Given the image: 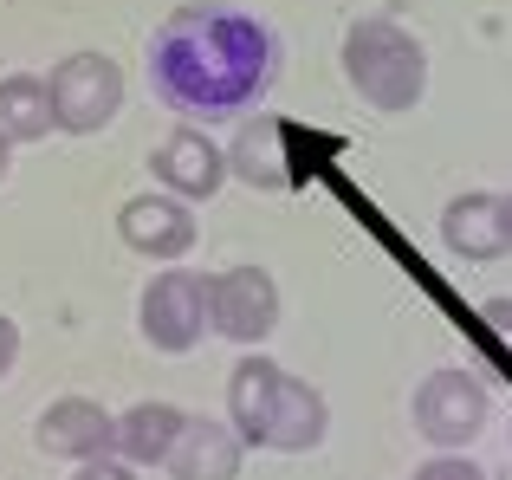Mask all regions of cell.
Masks as SVG:
<instances>
[{"label": "cell", "mask_w": 512, "mask_h": 480, "mask_svg": "<svg viewBox=\"0 0 512 480\" xmlns=\"http://www.w3.org/2000/svg\"><path fill=\"white\" fill-rule=\"evenodd\" d=\"M150 85L182 124H234L279 85V33L247 7L188 0L150 33Z\"/></svg>", "instance_id": "6da1fadb"}, {"label": "cell", "mask_w": 512, "mask_h": 480, "mask_svg": "<svg viewBox=\"0 0 512 480\" xmlns=\"http://www.w3.org/2000/svg\"><path fill=\"white\" fill-rule=\"evenodd\" d=\"M344 78L370 111H415L428 91V52L396 20H357L344 33Z\"/></svg>", "instance_id": "7a4b0ae2"}, {"label": "cell", "mask_w": 512, "mask_h": 480, "mask_svg": "<svg viewBox=\"0 0 512 480\" xmlns=\"http://www.w3.org/2000/svg\"><path fill=\"white\" fill-rule=\"evenodd\" d=\"M46 98H52V130L65 137H91L124 111V72L104 52H72L46 72Z\"/></svg>", "instance_id": "3957f363"}, {"label": "cell", "mask_w": 512, "mask_h": 480, "mask_svg": "<svg viewBox=\"0 0 512 480\" xmlns=\"http://www.w3.org/2000/svg\"><path fill=\"white\" fill-rule=\"evenodd\" d=\"M487 409H493L487 383H480L474 370L448 364V370H428L422 377L409 416H415V435H422L428 448H467L480 429H487Z\"/></svg>", "instance_id": "277c9868"}, {"label": "cell", "mask_w": 512, "mask_h": 480, "mask_svg": "<svg viewBox=\"0 0 512 480\" xmlns=\"http://www.w3.org/2000/svg\"><path fill=\"white\" fill-rule=\"evenodd\" d=\"M137 325H143V338H150L156 351H169V357L195 351L201 331H208V279L182 273V266L156 273L150 286H143V299H137Z\"/></svg>", "instance_id": "5b68a950"}, {"label": "cell", "mask_w": 512, "mask_h": 480, "mask_svg": "<svg viewBox=\"0 0 512 480\" xmlns=\"http://www.w3.org/2000/svg\"><path fill=\"white\" fill-rule=\"evenodd\" d=\"M279 325V279L266 266H227L208 279V331L227 344H260Z\"/></svg>", "instance_id": "8992f818"}, {"label": "cell", "mask_w": 512, "mask_h": 480, "mask_svg": "<svg viewBox=\"0 0 512 480\" xmlns=\"http://www.w3.org/2000/svg\"><path fill=\"white\" fill-rule=\"evenodd\" d=\"M150 176L182 202H214L227 189V150L201 124H175L150 156Z\"/></svg>", "instance_id": "52a82bcc"}, {"label": "cell", "mask_w": 512, "mask_h": 480, "mask_svg": "<svg viewBox=\"0 0 512 480\" xmlns=\"http://www.w3.org/2000/svg\"><path fill=\"white\" fill-rule=\"evenodd\" d=\"M111 435H117V416L104 403H91V396H59V403L39 409V422H33L39 455H52V461L111 455Z\"/></svg>", "instance_id": "ba28073f"}, {"label": "cell", "mask_w": 512, "mask_h": 480, "mask_svg": "<svg viewBox=\"0 0 512 480\" xmlns=\"http://www.w3.org/2000/svg\"><path fill=\"white\" fill-rule=\"evenodd\" d=\"M117 234H124L130 253H143V260H182L188 247H195V215H188L182 195H130L124 208H117Z\"/></svg>", "instance_id": "9c48e42d"}, {"label": "cell", "mask_w": 512, "mask_h": 480, "mask_svg": "<svg viewBox=\"0 0 512 480\" xmlns=\"http://www.w3.org/2000/svg\"><path fill=\"white\" fill-rule=\"evenodd\" d=\"M441 247L461 260H506L512 253V208L506 195H454L441 208Z\"/></svg>", "instance_id": "30bf717a"}, {"label": "cell", "mask_w": 512, "mask_h": 480, "mask_svg": "<svg viewBox=\"0 0 512 480\" xmlns=\"http://www.w3.org/2000/svg\"><path fill=\"white\" fill-rule=\"evenodd\" d=\"M240 435L234 422H208V416H188L182 435L169 448V480H240Z\"/></svg>", "instance_id": "8fae6325"}, {"label": "cell", "mask_w": 512, "mask_h": 480, "mask_svg": "<svg viewBox=\"0 0 512 480\" xmlns=\"http://www.w3.org/2000/svg\"><path fill=\"white\" fill-rule=\"evenodd\" d=\"M279 383H286V370L260 351L234 364V377H227V422H234L240 442L266 448V429H273V409H279Z\"/></svg>", "instance_id": "7c38bea8"}, {"label": "cell", "mask_w": 512, "mask_h": 480, "mask_svg": "<svg viewBox=\"0 0 512 480\" xmlns=\"http://www.w3.org/2000/svg\"><path fill=\"white\" fill-rule=\"evenodd\" d=\"M227 176H240L247 189H266V195H286L292 189V163H286V143H279V117H253L240 124L234 150H227Z\"/></svg>", "instance_id": "4fadbf2b"}, {"label": "cell", "mask_w": 512, "mask_h": 480, "mask_svg": "<svg viewBox=\"0 0 512 480\" xmlns=\"http://www.w3.org/2000/svg\"><path fill=\"white\" fill-rule=\"evenodd\" d=\"M325 435H331V403L312 390V383H299L286 370V383H279V409H273V429H266V448H273V455H312Z\"/></svg>", "instance_id": "5bb4252c"}, {"label": "cell", "mask_w": 512, "mask_h": 480, "mask_svg": "<svg viewBox=\"0 0 512 480\" xmlns=\"http://www.w3.org/2000/svg\"><path fill=\"white\" fill-rule=\"evenodd\" d=\"M182 409L175 403H137L117 416V435H111V455H124L130 468H163L175 435H182Z\"/></svg>", "instance_id": "9a60e30c"}, {"label": "cell", "mask_w": 512, "mask_h": 480, "mask_svg": "<svg viewBox=\"0 0 512 480\" xmlns=\"http://www.w3.org/2000/svg\"><path fill=\"white\" fill-rule=\"evenodd\" d=\"M46 130H52L46 78H33V72L0 78V137H7V143H39Z\"/></svg>", "instance_id": "2e32d148"}, {"label": "cell", "mask_w": 512, "mask_h": 480, "mask_svg": "<svg viewBox=\"0 0 512 480\" xmlns=\"http://www.w3.org/2000/svg\"><path fill=\"white\" fill-rule=\"evenodd\" d=\"M415 480H487V468H480V461H467L461 448H441L435 461H422V468H415Z\"/></svg>", "instance_id": "e0dca14e"}, {"label": "cell", "mask_w": 512, "mask_h": 480, "mask_svg": "<svg viewBox=\"0 0 512 480\" xmlns=\"http://www.w3.org/2000/svg\"><path fill=\"white\" fill-rule=\"evenodd\" d=\"M72 480H137V468L124 455H91V461H78Z\"/></svg>", "instance_id": "ac0fdd59"}, {"label": "cell", "mask_w": 512, "mask_h": 480, "mask_svg": "<svg viewBox=\"0 0 512 480\" xmlns=\"http://www.w3.org/2000/svg\"><path fill=\"white\" fill-rule=\"evenodd\" d=\"M480 318H487V325L500 331V344L512 351V299H487V305H480Z\"/></svg>", "instance_id": "d6986e66"}, {"label": "cell", "mask_w": 512, "mask_h": 480, "mask_svg": "<svg viewBox=\"0 0 512 480\" xmlns=\"http://www.w3.org/2000/svg\"><path fill=\"white\" fill-rule=\"evenodd\" d=\"M13 364H20V325H13V318L0 312V377H7Z\"/></svg>", "instance_id": "ffe728a7"}, {"label": "cell", "mask_w": 512, "mask_h": 480, "mask_svg": "<svg viewBox=\"0 0 512 480\" xmlns=\"http://www.w3.org/2000/svg\"><path fill=\"white\" fill-rule=\"evenodd\" d=\"M7 150H13V143H7V137H0V176H7Z\"/></svg>", "instance_id": "44dd1931"}, {"label": "cell", "mask_w": 512, "mask_h": 480, "mask_svg": "<svg viewBox=\"0 0 512 480\" xmlns=\"http://www.w3.org/2000/svg\"><path fill=\"white\" fill-rule=\"evenodd\" d=\"M506 208H512V195H506Z\"/></svg>", "instance_id": "7402d4cb"}]
</instances>
